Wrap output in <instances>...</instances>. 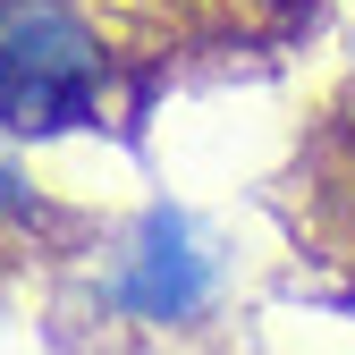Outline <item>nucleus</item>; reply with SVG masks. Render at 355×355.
<instances>
[{"instance_id":"1","label":"nucleus","mask_w":355,"mask_h":355,"mask_svg":"<svg viewBox=\"0 0 355 355\" xmlns=\"http://www.w3.org/2000/svg\"><path fill=\"white\" fill-rule=\"evenodd\" d=\"M102 26L85 0H0V127L9 136H68L102 110Z\"/></svg>"},{"instance_id":"2","label":"nucleus","mask_w":355,"mask_h":355,"mask_svg":"<svg viewBox=\"0 0 355 355\" xmlns=\"http://www.w3.org/2000/svg\"><path fill=\"white\" fill-rule=\"evenodd\" d=\"M220 279H229V262H220V237L203 229L195 211L178 203H153L136 211V229L110 245V271H102V304L144 330H187L220 304Z\"/></svg>"},{"instance_id":"3","label":"nucleus","mask_w":355,"mask_h":355,"mask_svg":"<svg viewBox=\"0 0 355 355\" xmlns=\"http://www.w3.org/2000/svg\"><path fill=\"white\" fill-rule=\"evenodd\" d=\"M26 211H34V187H26L9 161H0V220H26Z\"/></svg>"}]
</instances>
